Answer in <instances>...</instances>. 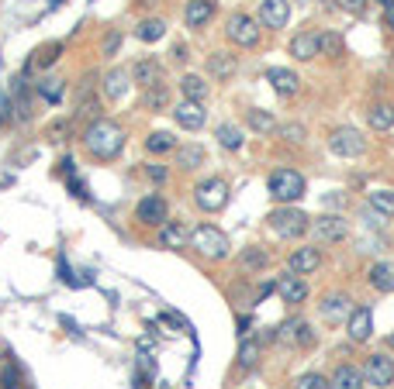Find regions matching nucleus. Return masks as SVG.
I'll use <instances>...</instances> for the list:
<instances>
[{"label":"nucleus","instance_id":"41","mask_svg":"<svg viewBox=\"0 0 394 389\" xmlns=\"http://www.w3.org/2000/svg\"><path fill=\"white\" fill-rule=\"evenodd\" d=\"M277 138H284L287 145H301V142L308 138V131H304V124L287 121V124H277Z\"/></svg>","mask_w":394,"mask_h":389},{"label":"nucleus","instance_id":"20","mask_svg":"<svg viewBox=\"0 0 394 389\" xmlns=\"http://www.w3.org/2000/svg\"><path fill=\"white\" fill-rule=\"evenodd\" d=\"M267 83H270L280 97H298V90H301L298 73H294V69H284V66H270V69H267Z\"/></svg>","mask_w":394,"mask_h":389},{"label":"nucleus","instance_id":"4","mask_svg":"<svg viewBox=\"0 0 394 389\" xmlns=\"http://www.w3.org/2000/svg\"><path fill=\"white\" fill-rule=\"evenodd\" d=\"M190 245L201 252L205 258H215V262H222V258H229V252H232V245H229V234L222 231V227H215V224H201V227H194V234H190Z\"/></svg>","mask_w":394,"mask_h":389},{"label":"nucleus","instance_id":"9","mask_svg":"<svg viewBox=\"0 0 394 389\" xmlns=\"http://www.w3.org/2000/svg\"><path fill=\"white\" fill-rule=\"evenodd\" d=\"M277 341L287 344V348H311V344H315V327H311L308 320H301V317L284 320V324L277 327Z\"/></svg>","mask_w":394,"mask_h":389},{"label":"nucleus","instance_id":"17","mask_svg":"<svg viewBox=\"0 0 394 389\" xmlns=\"http://www.w3.org/2000/svg\"><path fill=\"white\" fill-rule=\"evenodd\" d=\"M346 334H349L353 344L370 341V334H373V313H370V307H356V310L349 313V320H346Z\"/></svg>","mask_w":394,"mask_h":389},{"label":"nucleus","instance_id":"19","mask_svg":"<svg viewBox=\"0 0 394 389\" xmlns=\"http://www.w3.org/2000/svg\"><path fill=\"white\" fill-rule=\"evenodd\" d=\"M236 73H239V59L232 52H211L208 56V76L215 83H229Z\"/></svg>","mask_w":394,"mask_h":389},{"label":"nucleus","instance_id":"37","mask_svg":"<svg viewBox=\"0 0 394 389\" xmlns=\"http://www.w3.org/2000/svg\"><path fill=\"white\" fill-rule=\"evenodd\" d=\"M63 90H66V80H59V76H45V80L39 83V97H42L45 104H59V100H63Z\"/></svg>","mask_w":394,"mask_h":389},{"label":"nucleus","instance_id":"28","mask_svg":"<svg viewBox=\"0 0 394 389\" xmlns=\"http://www.w3.org/2000/svg\"><path fill=\"white\" fill-rule=\"evenodd\" d=\"M176 166L187 169V173L201 169V166H205V148H201V145H194V142L180 145V148H176Z\"/></svg>","mask_w":394,"mask_h":389},{"label":"nucleus","instance_id":"7","mask_svg":"<svg viewBox=\"0 0 394 389\" xmlns=\"http://www.w3.org/2000/svg\"><path fill=\"white\" fill-rule=\"evenodd\" d=\"M329 152L339 155V159H360L366 152V142L356 128H335L329 135Z\"/></svg>","mask_w":394,"mask_h":389},{"label":"nucleus","instance_id":"12","mask_svg":"<svg viewBox=\"0 0 394 389\" xmlns=\"http://www.w3.org/2000/svg\"><path fill=\"white\" fill-rule=\"evenodd\" d=\"M318 310H322V320H325V324H346L356 307H353L349 293H329V296H322Z\"/></svg>","mask_w":394,"mask_h":389},{"label":"nucleus","instance_id":"35","mask_svg":"<svg viewBox=\"0 0 394 389\" xmlns=\"http://www.w3.org/2000/svg\"><path fill=\"white\" fill-rule=\"evenodd\" d=\"M318 56H325V59H342V35H335V32H318Z\"/></svg>","mask_w":394,"mask_h":389},{"label":"nucleus","instance_id":"16","mask_svg":"<svg viewBox=\"0 0 394 389\" xmlns=\"http://www.w3.org/2000/svg\"><path fill=\"white\" fill-rule=\"evenodd\" d=\"M135 87V80H132V69H111L104 80H101V90H104V97L107 100H125L128 97V90Z\"/></svg>","mask_w":394,"mask_h":389},{"label":"nucleus","instance_id":"2","mask_svg":"<svg viewBox=\"0 0 394 389\" xmlns=\"http://www.w3.org/2000/svg\"><path fill=\"white\" fill-rule=\"evenodd\" d=\"M267 224H270V231H273L277 238H284V241H294V238L308 234V227H311V217H308L304 210H298L294 203H280L277 210H270V214H267Z\"/></svg>","mask_w":394,"mask_h":389},{"label":"nucleus","instance_id":"1","mask_svg":"<svg viewBox=\"0 0 394 389\" xmlns=\"http://www.w3.org/2000/svg\"><path fill=\"white\" fill-rule=\"evenodd\" d=\"M83 148H87L94 159H101V162L118 159V152L125 148V131H121V124H114V121H107V118L90 121V124L83 128Z\"/></svg>","mask_w":394,"mask_h":389},{"label":"nucleus","instance_id":"32","mask_svg":"<svg viewBox=\"0 0 394 389\" xmlns=\"http://www.w3.org/2000/svg\"><path fill=\"white\" fill-rule=\"evenodd\" d=\"M187 241H190V231H187L183 224H169V221H166V224L159 227V245H163V248H183Z\"/></svg>","mask_w":394,"mask_h":389},{"label":"nucleus","instance_id":"8","mask_svg":"<svg viewBox=\"0 0 394 389\" xmlns=\"http://www.w3.org/2000/svg\"><path fill=\"white\" fill-rule=\"evenodd\" d=\"M322 245H335V241H346L349 238V221L342 217V214H322L318 221H311V227H308Z\"/></svg>","mask_w":394,"mask_h":389},{"label":"nucleus","instance_id":"52","mask_svg":"<svg viewBox=\"0 0 394 389\" xmlns=\"http://www.w3.org/2000/svg\"><path fill=\"white\" fill-rule=\"evenodd\" d=\"M173 59L176 63H187V45H173Z\"/></svg>","mask_w":394,"mask_h":389},{"label":"nucleus","instance_id":"18","mask_svg":"<svg viewBox=\"0 0 394 389\" xmlns=\"http://www.w3.org/2000/svg\"><path fill=\"white\" fill-rule=\"evenodd\" d=\"M205 107L197 104V100H180L176 107H173V121L183 128V131H197V128H205Z\"/></svg>","mask_w":394,"mask_h":389},{"label":"nucleus","instance_id":"39","mask_svg":"<svg viewBox=\"0 0 394 389\" xmlns=\"http://www.w3.org/2000/svg\"><path fill=\"white\" fill-rule=\"evenodd\" d=\"M145 148H149L152 155H166V152H176V138H173L169 131H152V135L145 138Z\"/></svg>","mask_w":394,"mask_h":389},{"label":"nucleus","instance_id":"31","mask_svg":"<svg viewBox=\"0 0 394 389\" xmlns=\"http://www.w3.org/2000/svg\"><path fill=\"white\" fill-rule=\"evenodd\" d=\"M132 35H135L138 42H145V45H149V42H159V38L166 35V21H163V18H145V21L135 25Z\"/></svg>","mask_w":394,"mask_h":389},{"label":"nucleus","instance_id":"26","mask_svg":"<svg viewBox=\"0 0 394 389\" xmlns=\"http://www.w3.org/2000/svg\"><path fill=\"white\" fill-rule=\"evenodd\" d=\"M363 386H366L363 368H356V365H339L332 372V389H363Z\"/></svg>","mask_w":394,"mask_h":389},{"label":"nucleus","instance_id":"47","mask_svg":"<svg viewBox=\"0 0 394 389\" xmlns=\"http://www.w3.org/2000/svg\"><path fill=\"white\" fill-rule=\"evenodd\" d=\"M66 186H70V193H73V197H80V200H90V193H87V186H83V179H76V176H70V183H66Z\"/></svg>","mask_w":394,"mask_h":389},{"label":"nucleus","instance_id":"25","mask_svg":"<svg viewBox=\"0 0 394 389\" xmlns=\"http://www.w3.org/2000/svg\"><path fill=\"white\" fill-rule=\"evenodd\" d=\"M270 265V252L267 248H260V245H253V248H242V255H239V269L242 272H263Z\"/></svg>","mask_w":394,"mask_h":389},{"label":"nucleus","instance_id":"36","mask_svg":"<svg viewBox=\"0 0 394 389\" xmlns=\"http://www.w3.org/2000/svg\"><path fill=\"white\" fill-rule=\"evenodd\" d=\"M260 341L256 337H249L246 334V341L239 344V355H236V362H239V368H256V362H260Z\"/></svg>","mask_w":394,"mask_h":389},{"label":"nucleus","instance_id":"46","mask_svg":"<svg viewBox=\"0 0 394 389\" xmlns=\"http://www.w3.org/2000/svg\"><path fill=\"white\" fill-rule=\"evenodd\" d=\"M145 176H149L152 183H166V169H163L159 162H149V166H145Z\"/></svg>","mask_w":394,"mask_h":389},{"label":"nucleus","instance_id":"29","mask_svg":"<svg viewBox=\"0 0 394 389\" xmlns=\"http://www.w3.org/2000/svg\"><path fill=\"white\" fill-rule=\"evenodd\" d=\"M366 124L373 131H391L394 128V104H373L366 111Z\"/></svg>","mask_w":394,"mask_h":389},{"label":"nucleus","instance_id":"43","mask_svg":"<svg viewBox=\"0 0 394 389\" xmlns=\"http://www.w3.org/2000/svg\"><path fill=\"white\" fill-rule=\"evenodd\" d=\"M70 131H73V118H63V121H52L45 135H49V142H66Z\"/></svg>","mask_w":394,"mask_h":389},{"label":"nucleus","instance_id":"51","mask_svg":"<svg viewBox=\"0 0 394 389\" xmlns=\"http://www.w3.org/2000/svg\"><path fill=\"white\" fill-rule=\"evenodd\" d=\"M59 166H63V173H66V176H76V162H73L70 155H66V159H63Z\"/></svg>","mask_w":394,"mask_h":389},{"label":"nucleus","instance_id":"34","mask_svg":"<svg viewBox=\"0 0 394 389\" xmlns=\"http://www.w3.org/2000/svg\"><path fill=\"white\" fill-rule=\"evenodd\" d=\"M366 203L370 210H377V217H394V190H373Z\"/></svg>","mask_w":394,"mask_h":389},{"label":"nucleus","instance_id":"49","mask_svg":"<svg viewBox=\"0 0 394 389\" xmlns=\"http://www.w3.org/2000/svg\"><path fill=\"white\" fill-rule=\"evenodd\" d=\"M163 320H166V324H173V327H180V331H187V320H183L180 313H169V310H166V313H163Z\"/></svg>","mask_w":394,"mask_h":389},{"label":"nucleus","instance_id":"44","mask_svg":"<svg viewBox=\"0 0 394 389\" xmlns=\"http://www.w3.org/2000/svg\"><path fill=\"white\" fill-rule=\"evenodd\" d=\"M118 49H121V32H111V35L104 38V45H101V56H104V59H114Z\"/></svg>","mask_w":394,"mask_h":389},{"label":"nucleus","instance_id":"14","mask_svg":"<svg viewBox=\"0 0 394 389\" xmlns=\"http://www.w3.org/2000/svg\"><path fill=\"white\" fill-rule=\"evenodd\" d=\"M291 21V0H260V25L277 32Z\"/></svg>","mask_w":394,"mask_h":389},{"label":"nucleus","instance_id":"45","mask_svg":"<svg viewBox=\"0 0 394 389\" xmlns=\"http://www.w3.org/2000/svg\"><path fill=\"white\" fill-rule=\"evenodd\" d=\"M335 4H339V8L346 11V14H363L370 0H335Z\"/></svg>","mask_w":394,"mask_h":389},{"label":"nucleus","instance_id":"5","mask_svg":"<svg viewBox=\"0 0 394 389\" xmlns=\"http://www.w3.org/2000/svg\"><path fill=\"white\" fill-rule=\"evenodd\" d=\"M194 203L201 207L205 214H218L229 203V183L222 176H208L194 186Z\"/></svg>","mask_w":394,"mask_h":389},{"label":"nucleus","instance_id":"53","mask_svg":"<svg viewBox=\"0 0 394 389\" xmlns=\"http://www.w3.org/2000/svg\"><path fill=\"white\" fill-rule=\"evenodd\" d=\"M387 344H391V348H394V334H391V337H387Z\"/></svg>","mask_w":394,"mask_h":389},{"label":"nucleus","instance_id":"10","mask_svg":"<svg viewBox=\"0 0 394 389\" xmlns=\"http://www.w3.org/2000/svg\"><path fill=\"white\" fill-rule=\"evenodd\" d=\"M363 382L373 386V389L394 386V358H387V355H370V358L363 362Z\"/></svg>","mask_w":394,"mask_h":389},{"label":"nucleus","instance_id":"40","mask_svg":"<svg viewBox=\"0 0 394 389\" xmlns=\"http://www.w3.org/2000/svg\"><path fill=\"white\" fill-rule=\"evenodd\" d=\"M294 389H332V379L322 372H301L294 379Z\"/></svg>","mask_w":394,"mask_h":389},{"label":"nucleus","instance_id":"42","mask_svg":"<svg viewBox=\"0 0 394 389\" xmlns=\"http://www.w3.org/2000/svg\"><path fill=\"white\" fill-rule=\"evenodd\" d=\"M59 52H63V45H59V42H52L49 49H39V52H35V59L28 63V69H32V66H39V69H49V66L59 59Z\"/></svg>","mask_w":394,"mask_h":389},{"label":"nucleus","instance_id":"11","mask_svg":"<svg viewBox=\"0 0 394 389\" xmlns=\"http://www.w3.org/2000/svg\"><path fill=\"white\" fill-rule=\"evenodd\" d=\"M166 214H169V207H166V200H163L159 193L142 197L138 207H135V221H138V224H149V227H163V224H166Z\"/></svg>","mask_w":394,"mask_h":389},{"label":"nucleus","instance_id":"33","mask_svg":"<svg viewBox=\"0 0 394 389\" xmlns=\"http://www.w3.org/2000/svg\"><path fill=\"white\" fill-rule=\"evenodd\" d=\"M246 124H249L256 135H270V131H277V118H273L270 111H263V107L246 111Z\"/></svg>","mask_w":394,"mask_h":389},{"label":"nucleus","instance_id":"3","mask_svg":"<svg viewBox=\"0 0 394 389\" xmlns=\"http://www.w3.org/2000/svg\"><path fill=\"white\" fill-rule=\"evenodd\" d=\"M304 176L298 169H273L270 179H267V190L277 203H298L304 197Z\"/></svg>","mask_w":394,"mask_h":389},{"label":"nucleus","instance_id":"13","mask_svg":"<svg viewBox=\"0 0 394 389\" xmlns=\"http://www.w3.org/2000/svg\"><path fill=\"white\" fill-rule=\"evenodd\" d=\"M318 269H322V252H318L315 245H301V248H294L291 258H287V272H294V276H311V272H318Z\"/></svg>","mask_w":394,"mask_h":389},{"label":"nucleus","instance_id":"22","mask_svg":"<svg viewBox=\"0 0 394 389\" xmlns=\"http://www.w3.org/2000/svg\"><path fill=\"white\" fill-rule=\"evenodd\" d=\"M211 18H215V0H187V11H183L187 28H205Z\"/></svg>","mask_w":394,"mask_h":389},{"label":"nucleus","instance_id":"30","mask_svg":"<svg viewBox=\"0 0 394 389\" xmlns=\"http://www.w3.org/2000/svg\"><path fill=\"white\" fill-rule=\"evenodd\" d=\"M180 90H183V100H197V104H205L208 93H211V87H208L201 76H194V73H187V76L180 80Z\"/></svg>","mask_w":394,"mask_h":389},{"label":"nucleus","instance_id":"15","mask_svg":"<svg viewBox=\"0 0 394 389\" xmlns=\"http://www.w3.org/2000/svg\"><path fill=\"white\" fill-rule=\"evenodd\" d=\"M163 76H166V69H163L159 59H135V63H132V80H135V87H142V90L163 83Z\"/></svg>","mask_w":394,"mask_h":389},{"label":"nucleus","instance_id":"6","mask_svg":"<svg viewBox=\"0 0 394 389\" xmlns=\"http://www.w3.org/2000/svg\"><path fill=\"white\" fill-rule=\"evenodd\" d=\"M260 35H263V28H260L256 18H249V14H242V11L229 14V21H225V38H229L232 45L253 49V45H260Z\"/></svg>","mask_w":394,"mask_h":389},{"label":"nucleus","instance_id":"23","mask_svg":"<svg viewBox=\"0 0 394 389\" xmlns=\"http://www.w3.org/2000/svg\"><path fill=\"white\" fill-rule=\"evenodd\" d=\"M287 52H291L298 63H311V59L318 56V32H301V35H294L291 45H287Z\"/></svg>","mask_w":394,"mask_h":389},{"label":"nucleus","instance_id":"27","mask_svg":"<svg viewBox=\"0 0 394 389\" xmlns=\"http://www.w3.org/2000/svg\"><path fill=\"white\" fill-rule=\"evenodd\" d=\"M215 138H218V145H222L225 152H239V148L246 145V138H242V128H239V124H232V121L218 124V128H215Z\"/></svg>","mask_w":394,"mask_h":389},{"label":"nucleus","instance_id":"38","mask_svg":"<svg viewBox=\"0 0 394 389\" xmlns=\"http://www.w3.org/2000/svg\"><path fill=\"white\" fill-rule=\"evenodd\" d=\"M142 104H145L149 111H166V107H169V87H166V83L149 87L145 97H142Z\"/></svg>","mask_w":394,"mask_h":389},{"label":"nucleus","instance_id":"48","mask_svg":"<svg viewBox=\"0 0 394 389\" xmlns=\"http://www.w3.org/2000/svg\"><path fill=\"white\" fill-rule=\"evenodd\" d=\"M0 382H4V389H21V386H18L14 368H4V372H0Z\"/></svg>","mask_w":394,"mask_h":389},{"label":"nucleus","instance_id":"24","mask_svg":"<svg viewBox=\"0 0 394 389\" xmlns=\"http://www.w3.org/2000/svg\"><path fill=\"white\" fill-rule=\"evenodd\" d=\"M366 279L377 293H394V262H373Z\"/></svg>","mask_w":394,"mask_h":389},{"label":"nucleus","instance_id":"50","mask_svg":"<svg viewBox=\"0 0 394 389\" xmlns=\"http://www.w3.org/2000/svg\"><path fill=\"white\" fill-rule=\"evenodd\" d=\"M384 21H387V28L394 32V0H384Z\"/></svg>","mask_w":394,"mask_h":389},{"label":"nucleus","instance_id":"21","mask_svg":"<svg viewBox=\"0 0 394 389\" xmlns=\"http://www.w3.org/2000/svg\"><path fill=\"white\" fill-rule=\"evenodd\" d=\"M277 293H280L284 303H304L308 300V282H304V276L287 272V276L277 279Z\"/></svg>","mask_w":394,"mask_h":389}]
</instances>
